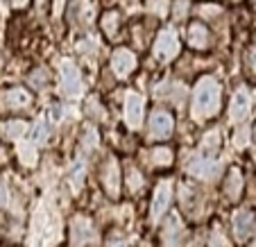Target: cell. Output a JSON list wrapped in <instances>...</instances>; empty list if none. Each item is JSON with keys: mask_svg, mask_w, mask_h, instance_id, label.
I'll return each instance as SVG.
<instances>
[{"mask_svg": "<svg viewBox=\"0 0 256 247\" xmlns=\"http://www.w3.org/2000/svg\"><path fill=\"white\" fill-rule=\"evenodd\" d=\"M220 104H222V86L216 78L211 75H204L198 80L193 88V104H190V112L193 118L198 122L208 120L220 112Z\"/></svg>", "mask_w": 256, "mask_h": 247, "instance_id": "cell-1", "label": "cell"}, {"mask_svg": "<svg viewBox=\"0 0 256 247\" xmlns=\"http://www.w3.org/2000/svg\"><path fill=\"white\" fill-rule=\"evenodd\" d=\"M179 48H182V46H179L177 30L174 28H164V30H159V34H156L152 54H154V59L159 64H168L179 54Z\"/></svg>", "mask_w": 256, "mask_h": 247, "instance_id": "cell-2", "label": "cell"}, {"mask_svg": "<svg viewBox=\"0 0 256 247\" xmlns=\"http://www.w3.org/2000/svg\"><path fill=\"white\" fill-rule=\"evenodd\" d=\"M59 88H62V96L64 98H80L84 91V82H82V75H80V68L75 66V62L70 59H64L62 66H59Z\"/></svg>", "mask_w": 256, "mask_h": 247, "instance_id": "cell-3", "label": "cell"}, {"mask_svg": "<svg viewBox=\"0 0 256 247\" xmlns=\"http://www.w3.org/2000/svg\"><path fill=\"white\" fill-rule=\"evenodd\" d=\"M122 118H125L127 130L138 132L143 127L145 118V100L138 91H127L125 102H122Z\"/></svg>", "mask_w": 256, "mask_h": 247, "instance_id": "cell-4", "label": "cell"}, {"mask_svg": "<svg viewBox=\"0 0 256 247\" xmlns=\"http://www.w3.org/2000/svg\"><path fill=\"white\" fill-rule=\"evenodd\" d=\"M100 184L104 193L112 200H118L120 195V166H118L116 156H106L100 170Z\"/></svg>", "mask_w": 256, "mask_h": 247, "instance_id": "cell-5", "label": "cell"}, {"mask_svg": "<svg viewBox=\"0 0 256 247\" xmlns=\"http://www.w3.org/2000/svg\"><path fill=\"white\" fill-rule=\"evenodd\" d=\"M32 104V93L23 86H12L0 91V112L14 114L20 109H28Z\"/></svg>", "mask_w": 256, "mask_h": 247, "instance_id": "cell-6", "label": "cell"}, {"mask_svg": "<svg viewBox=\"0 0 256 247\" xmlns=\"http://www.w3.org/2000/svg\"><path fill=\"white\" fill-rule=\"evenodd\" d=\"M186 170L200 182H216L220 177V172H222V166L218 164L213 156H195Z\"/></svg>", "mask_w": 256, "mask_h": 247, "instance_id": "cell-7", "label": "cell"}, {"mask_svg": "<svg viewBox=\"0 0 256 247\" xmlns=\"http://www.w3.org/2000/svg\"><path fill=\"white\" fill-rule=\"evenodd\" d=\"M170 204H172V182L164 180L156 184L154 198H152V206H150V218L154 220V222H159V220L168 214Z\"/></svg>", "mask_w": 256, "mask_h": 247, "instance_id": "cell-8", "label": "cell"}, {"mask_svg": "<svg viewBox=\"0 0 256 247\" xmlns=\"http://www.w3.org/2000/svg\"><path fill=\"white\" fill-rule=\"evenodd\" d=\"M138 66V59L130 48H116L112 52V73L118 80H127Z\"/></svg>", "mask_w": 256, "mask_h": 247, "instance_id": "cell-9", "label": "cell"}, {"mask_svg": "<svg viewBox=\"0 0 256 247\" xmlns=\"http://www.w3.org/2000/svg\"><path fill=\"white\" fill-rule=\"evenodd\" d=\"M174 132V118L168 109H156L150 116V138L166 140Z\"/></svg>", "mask_w": 256, "mask_h": 247, "instance_id": "cell-10", "label": "cell"}, {"mask_svg": "<svg viewBox=\"0 0 256 247\" xmlns=\"http://www.w3.org/2000/svg\"><path fill=\"white\" fill-rule=\"evenodd\" d=\"M93 240V222L84 214L72 216L70 220V247H86Z\"/></svg>", "mask_w": 256, "mask_h": 247, "instance_id": "cell-11", "label": "cell"}, {"mask_svg": "<svg viewBox=\"0 0 256 247\" xmlns=\"http://www.w3.org/2000/svg\"><path fill=\"white\" fill-rule=\"evenodd\" d=\"M250 109H252V91L247 86H238L234 91L232 104H229V120L242 122L250 116Z\"/></svg>", "mask_w": 256, "mask_h": 247, "instance_id": "cell-12", "label": "cell"}, {"mask_svg": "<svg viewBox=\"0 0 256 247\" xmlns=\"http://www.w3.org/2000/svg\"><path fill=\"white\" fill-rule=\"evenodd\" d=\"M232 227H234V238H236L238 242L247 240V238L252 236V232H254V214L247 211V208L236 211L232 218Z\"/></svg>", "mask_w": 256, "mask_h": 247, "instance_id": "cell-13", "label": "cell"}, {"mask_svg": "<svg viewBox=\"0 0 256 247\" xmlns=\"http://www.w3.org/2000/svg\"><path fill=\"white\" fill-rule=\"evenodd\" d=\"M186 44L193 50H206L211 48V32L204 23H190L186 32Z\"/></svg>", "mask_w": 256, "mask_h": 247, "instance_id": "cell-14", "label": "cell"}, {"mask_svg": "<svg viewBox=\"0 0 256 247\" xmlns=\"http://www.w3.org/2000/svg\"><path fill=\"white\" fill-rule=\"evenodd\" d=\"M242 186H245V182H242V172L238 168H229L227 177H224V184H222V193L227 195L232 202H238L242 195Z\"/></svg>", "mask_w": 256, "mask_h": 247, "instance_id": "cell-15", "label": "cell"}, {"mask_svg": "<svg viewBox=\"0 0 256 247\" xmlns=\"http://www.w3.org/2000/svg\"><path fill=\"white\" fill-rule=\"evenodd\" d=\"M172 161H174V152L166 146L152 148L150 154H148V164L152 168H168V166H172Z\"/></svg>", "mask_w": 256, "mask_h": 247, "instance_id": "cell-16", "label": "cell"}, {"mask_svg": "<svg viewBox=\"0 0 256 247\" xmlns=\"http://www.w3.org/2000/svg\"><path fill=\"white\" fill-rule=\"evenodd\" d=\"M25 132H28V122L25 120H5V122H0V134L5 136V138H10V140L23 138Z\"/></svg>", "mask_w": 256, "mask_h": 247, "instance_id": "cell-17", "label": "cell"}, {"mask_svg": "<svg viewBox=\"0 0 256 247\" xmlns=\"http://www.w3.org/2000/svg\"><path fill=\"white\" fill-rule=\"evenodd\" d=\"M100 25H102V32H104L109 39H116V36H118V30H120V14H118L116 10L104 12V14H102Z\"/></svg>", "mask_w": 256, "mask_h": 247, "instance_id": "cell-18", "label": "cell"}, {"mask_svg": "<svg viewBox=\"0 0 256 247\" xmlns=\"http://www.w3.org/2000/svg\"><path fill=\"white\" fill-rule=\"evenodd\" d=\"M164 247H182V229H179V220L174 216L164 229Z\"/></svg>", "mask_w": 256, "mask_h": 247, "instance_id": "cell-19", "label": "cell"}, {"mask_svg": "<svg viewBox=\"0 0 256 247\" xmlns=\"http://www.w3.org/2000/svg\"><path fill=\"white\" fill-rule=\"evenodd\" d=\"M220 143H222V134H220V130H211V132H206V136L202 138V150L216 152V150H220Z\"/></svg>", "mask_w": 256, "mask_h": 247, "instance_id": "cell-20", "label": "cell"}, {"mask_svg": "<svg viewBox=\"0 0 256 247\" xmlns=\"http://www.w3.org/2000/svg\"><path fill=\"white\" fill-rule=\"evenodd\" d=\"M143 184H145L143 174H140L134 166H130V168H127V188H130V193H138V190L143 188Z\"/></svg>", "mask_w": 256, "mask_h": 247, "instance_id": "cell-21", "label": "cell"}, {"mask_svg": "<svg viewBox=\"0 0 256 247\" xmlns=\"http://www.w3.org/2000/svg\"><path fill=\"white\" fill-rule=\"evenodd\" d=\"M222 14V7L220 5H213V2H206V5L200 7V16H202V20H213L216 16Z\"/></svg>", "mask_w": 256, "mask_h": 247, "instance_id": "cell-22", "label": "cell"}, {"mask_svg": "<svg viewBox=\"0 0 256 247\" xmlns=\"http://www.w3.org/2000/svg\"><path fill=\"white\" fill-rule=\"evenodd\" d=\"M148 12H152L154 16H166L168 14V0H148Z\"/></svg>", "mask_w": 256, "mask_h": 247, "instance_id": "cell-23", "label": "cell"}, {"mask_svg": "<svg viewBox=\"0 0 256 247\" xmlns=\"http://www.w3.org/2000/svg\"><path fill=\"white\" fill-rule=\"evenodd\" d=\"M247 143H250V130H247V127H240V130H236V136H234V146L240 150V148H245Z\"/></svg>", "mask_w": 256, "mask_h": 247, "instance_id": "cell-24", "label": "cell"}, {"mask_svg": "<svg viewBox=\"0 0 256 247\" xmlns=\"http://www.w3.org/2000/svg\"><path fill=\"white\" fill-rule=\"evenodd\" d=\"M30 82H32L34 86H46V84H48V73H46L44 68H39V70H34V73L30 75Z\"/></svg>", "mask_w": 256, "mask_h": 247, "instance_id": "cell-25", "label": "cell"}, {"mask_svg": "<svg viewBox=\"0 0 256 247\" xmlns=\"http://www.w3.org/2000/svg\"><path fill=\"white\" fill-rule=\"evenodd\" d=\"M186 14H188V0H177L174 2V18L182 20Z\"/></svg>", "mask_w": 256, "mask_h": 247, "instance_id": "cell-26", "label": "cell"}, {"mask_svg": "<svg viewBox=\"0 0 256 247\" xmlns=\"http://www.w3.org/2000/svg\"><path fill=\"white\" fill-rule=\"evenodd\" d=\"M18 156L25 161L28 166L34 164V159H36V152L32 150V146H23V152H18Z\"/></svg>", "mask_w": 256, "mask_h": 247, "instance_id": "cell-27", "label": "cell"}, {"mask_svg": "<svg viewBox=\"0 0 256 247\" xmlns=\"http://www.w3.org/2000/svg\"><path fill=\"white\" fill-rule=\"evenodd\" d=\"M247 70H250V75L256 78V46H252L250 52H247Z\"/></svg>", "mask_w": 256, "mask_h": 247, "instance_id": "cell-28", "label": "cell"}, {"mask_svg": "<svg viewBox=\"0 0 256 247\" xmlns=\"http://www.w3.org/2000/svg\"><path fill=\"white\" fill-rule=\"evenodd\" d=\"M84 146H86V150H91V148L98 146V132L96 130H86V136H84Z\"/></svg>", "mask_w": 256, "mask_h": 247, "instance_id": "cell-29", "label": "cell"}, {"mask_svg": "<svg viewBox=\"0 0 256 247\" xmlns=\"http://www.w3.org/2000/svg\"><path fill=\"white\" fill-rule=\"evenodd\" d=\"M72 188H80V184H82V180H84V168H82V164H78V170H72Z\"/></svg>", "mask_w": 256, "mask_h": 247, "instance_id": "cell-30", "label": "cell"}, {"mask_svg": "<svg viewBox=\"0 0 256 247\" xmlns=\"http://www.w3.org/2000/svg\"><path fill=\"white\" fill-rule=\"evenodd\" d=\"M12 5H14L16 10H23V7L28 5V0H12Z\"/></svg>", "mask_w": 256, "mask_h": 247, "instance_id": "cell-31", "label": "cell"}, {"mask_svg": "<svg viewBox=\"0 0 256 247\" xmlns=\"http://www.w3.org/2000/svg\"><path fill=\"white\" fill-rule=\"evenodd\" d=\"M5 202V184H2V180H0V204Z\"/></svg>", "mask_w": 256, "mask_h": 247, "instance_id": "cell-32", "label": "cell"}, {"mask_svg": "<svg viewBox=\"0 0 256 247\" xmlns=\"http://www.w3.org/2000/svg\"><path fill=\"white\" fill-rule=\"evenodd\" d=\"M109 247H127V245L122 240H114V242H109Z\"/></svg>", "mask_w": 256, "mask_h": 247, "instance_id": "cell-33", "label": "cell"}, {"mask_svg": "<svg viewBox=\"0 0 256 247\" xmlns=\"http://www.w3.org/2000/svg\"><path fill=\"white\" fill-rule=\"evenodd\" d=\"M254 247H256V240H254Z\"/></svg>", "mask_w": 256, "mask_h": 247, "instance_id": "cell-34", "label": "cell"}]
</instances>
